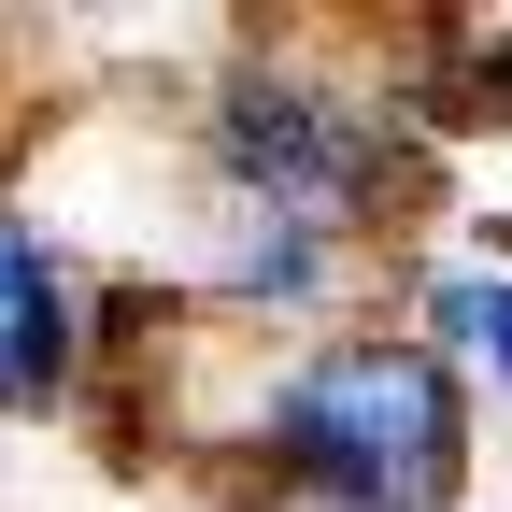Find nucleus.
Returning a JSON list of instances; mask_svg holds the SVG:
<instances>
[{"instance_id": "obj_2", "label": "nucleus", "mask_w": 512, "mask_h": 512, "mask_svg": "<svg viewBox=\"0 0 512 512\" xmlns=\"http://www.w3.org/2000/svg\"><path fill=\"white\" fill-rule=\"evenodd\" d=\"M214 157L242 185V214H271V228H342L370 185H384V128L328 86H299V72H242L228 114H214Z\"/></svg>"}, {"instance_id": "obj_1", "label": "nucleus", "mask_w": 512, "mask_h": 512, "mask_svg": "<svg viewBox=\"0 0 512 512\" xmlns=\"http://www.w3.org/2000/svg\"><path fill=\"white\" fill-rule=\"evenodd\" d=\"M256 456L313 512H456L470 484V399L427 342H313L256 399Z\"/></svg>"}, {"instance_id": "obj_4", "label": "nucleus", "mask_w": 512, "mask_h": 512, "mask_svg": "<svg viewBox=\"0 0 512 512\" xmlns=\"http://www.w3.org/2000/svg\"><path fill=\"white\" fill-rule=\"evenodd\" d=\"M427 328H441V342H427L441 370L470 356V370H498V384H512V271H456V285L427 299Z\"/></svg>"}, {"instance_id": "obj_3", "label": "nucleus", "mask_w": 512, "mask_h": 512, "mask_svg": "<svg viewBox=\"0 0 512 512\" xmlns=\"http://www.w3.org/2000/svg\"><path fill=\"white\" fill-rule=\"evenodd\" d=\"M86 384V299L29 214H0V413H57Z\"/></svg>"}]
</instances>
